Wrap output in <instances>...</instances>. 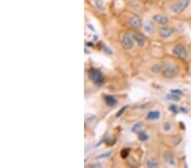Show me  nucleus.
<instances>
[{"mask_svg": "<svg viewBox=\"0 0 191 168\" xmlns=\"http://www.w3.org/2000/svg\"><path fill=\"white\" fill-rule=\"evenodd\" d=\"M163 129L166 131V132H168V131H170L171 129V125L170 122H165L164 124H163Z\"/></svg>", "mask_w": 191, "mask_h": 168, "instance_id": "obj_22", "label": "nucleus"}, {"mask_svg": "<svg viewBox=\"0 0 191 168\" xmlns=\"http://www.w3.org/2000/svg\"><path fill=\"white\" fill-rule=\"evenodd\" d=\"M105 102L108 106L112 107L117 104V99L114 98L113 96H111V95H106V96H105Z\"/></svg>", "mask_w": 191, "mask_h": 168, "instance_id": "obj_9", "label": "nucleus"}, {"mask_svg": "<svg viewBox=\"0 0 191 168\" xmlns=\"http://www.w3.org/2000/svg\"><path fill=\"white\" fill-rule=\"evenodd\" d=\"M169 109L171 110V112H173L174 114H177V113H178V107L176 105H171L170 106H169Z\"/></svg>", "mask_w": 191, "mask_h": 168, "instance_id": "obj_20", "label": "nucleus"}, {"mask_svg": "<svg viewBox=\"0 0 191 168\" xmlns=\"http://www.w3.org/2000/svg\"><path fill=\"white\" fill-rule=\"evenodd\" d=\"M127 108H128V106H127V105H126V106H124V107H122V108H121V109H119V111L116 113V117H120L121 115H122V114L125 112V110L127 109Z\"/></svg>", "mask_w": 191, "mask_h": 168, "instance_id": "obj_23", "label": "nucleus"}, {"mask_svg": "<svg viewBox=\"0 0 191 168\" xmlns=\"http://www.w3.org/2000/svg\"><path fill=\"white\" fill-rule=\"evenodd\" d=\"M173 33V30L171 29V27L169 26H162L159 29V35L160 37L162 38H167L170 36H171V34Z\"/></svg>", "mask_w": 191, "mask_h": 168, "instance_id": "obj_6", "label": "nucleus"}, {"mask_svg": "<svg viewBox=\"0 0 191 168\" xmlns=\"http://www.w3.org/2000/svg\"><path fill=\"white\" fill-rule=\"evenodd\" d=\"M95 3L97 8L100 10H104V5H103V2L101 0H95Z\"/></svg>", "mask_w": 191, "mask_h": 168, "instance_id": "obj_21", "label": "nucleus"}, {"mask_svg": "<svg viewBox=\"0 0 191 168\" xmlns=\"http://www.w3.org/2000/svg\"><path fill=\"white\" fill-rule=\"evenodd\" d=\"M138 138H139V139L140 141L144 142V141H147L149 139V136H148V134L145 132L140 131V132H138Z\"/></svg>", "mask_w": 191, "mask_h": 168, "instance_id": "obj_13", "label": "nucleus"}, {"mask_svg": "<svg viewBox=\"0 0 191 168\" xmlns=\"http://www.w3.org/2000/svg\"><path fill=\"white\" fill-rule=\"evenodd\" d=\"M129 24L134 28H139L142 26V20L139 17H132L129 20Z\"/></svg>", "mask_w": 191, "mask_h": 168, "instance_id": "obj_10", "label": "nucleus"}, {"mask_svg": "<svg viewBox=\"0 0 191 168\" xmlns=\"http://www.w3.org/2000/svg\"><path fill=\"white\" fill-rule=\"evenodd\" d=\"M129 155V149L128 148H123L121 152V156L123 159L127 158Z\"/></svg>", "mask_w": 191, "mask_h": 168, "instance_id": "obj_19", "label": "nucleus"}, {"mask_svg": "<svg viewBox=\"0 0 191 168\" xmlns=\"http://www.w3.org/2000/svg\"><path fill=\"white\" fill-rule=\"evenodd\" d=\"M111 152H107V153H105V154H102L100 155H99L98 156V158H107V157H109V156H111Z\"/></svg>", "mask_w": 191, "mask_h": 168, "instance_id": "obj_25", "label": "nucleus"}, {"mask_svg": "<svg viewBox=\"0 0 191 168\" xmlns=\"http://www.w3.org/2000/svg\"><path fill=\"white\" fill-rule=\"evenodd\" d=\"M171 93H174V94H177V95H182L183 94V92L181 90H178V89H172L171 90Z\"/></svg>", "mask_w": 191, "mask_h": 168, "instance_id": "obj_26", "label": "nucleus"}, {"mask_svg": "<svg viewBox=\"0 0 191 168\" xmlns=\"http://www.w3.org/2000/svg\"><path fill=\"white\" fill-rule=\"evenodd\" d=\"M162 76L166 78H173L177 77L179 73V68L176 64H173L171 62L165 63L164 66H162Z\"/></svg>", "mask_w": 191, "mask_h": 168, "instance_id": "obj_1", "label": "nucleus"}, {"mask_svg": "<svg viewBox=\"0 0 191 168\" xmlns=\"http://www.w3.org/2000/svg\"><path fill=\"white\" fill-rule=\"evenodd\" d=\"M163 157H164V160L169 164V165H171V166H174L175 165V160L173 158L172 155L169 152H166L164 153L163 155Z\"/></svg>", "mask_w": 191, "mask_h": 168, "instance_id": "obj_12", "label": "nucleus"}, {"mask_svg": "<svg viewBox=\"0 0 191 168\" xmlns=\"http://www.w3.org/2000/svg\"><path fill=\"white\" fill-rule=\"evenodd\" d=\"M144 31L146 32H151L153 31V29H154V24L151 21H146L144 23Z\"/></svg>", "mask_w": 191, "mask_h": 168, "instance_id": "obj_14", "label": "nucleus"}, {"mask_svg": "<svg viewBox=\"0 0 191 168\" xmlns=\"http://www.w3.org/2000/svg\"><path fill=\"white\" fill-rule=\"evenodd\" d=\"M134 38L133 35H132L129 32H125L121 38V45L124 49L130 50L133 48L134 45Z\"/></svg>", "mask_w": 191, "mask_h": 168, "instance_id": "obj_3", "label": "nucleus"}, {"mask_svg": "<svg viewBox=\"0 0 191 168\" xmlns=\"http://www.w3.org/2000/svg\"><path fill=\"white\" fill-rule=\"evenodd\" d=\"M158 166H159V164H158L155 160H153V159L149 160L147 161V167H148L155 168V167H157Z\"/></svg>", "mask_w": 191, "mask_h": 168, "instance_id": "obj_15", "label": "nucleus"}, {"mask_svg": "<svg viewBox=\"0 0 191 168\" xmlns=\"http://www.w3.org/2000/svg\"><path fill=\"white\" fill-rule=\"evenodd\" d=\"M173 54L179 59H186L188 57V51L185 49V47L183 44H178L176 45L173 50H172Z\"/></svg>", "mask_w": 191, "mask_h": 168, "instance_id": "obj_5", "label": "nucleus"}, {"mask_svg": "<svg viewBox=\"0 0 191 168\" xmlns=\"http://www.w3.org/2000/svg\"><path fill=\"white\" fill-rule=\"evenodd\" d=\"M86 45H87L88 47H93V43H90V42H89V43H86Z\"/></svg>", "mask_w": 191, "mask_h": 168, "instance_id": "obj_27", "label": "nucleus"}, {"mask_svg": "<svg viewBox=\"0 0 191 168\" xmlns=\"http://www.w3.org/2000/svg\"><path fill=\"white\" fill-rule=\"evenodd\" d=\"M133 38H134V40L135 42L137 43V44L139 46V47H144L146 43V39L145 38L140 34V33H135L133 35Z\"/></svg>", "mask_w": 191, "mask_h": 168, "instance_id": "obj_7", "label": "nucleus"}, {"mask_svg": "<svg viewBox=\"0 0 191 168\" xmlns=\"http://www.w3.org/2000/svg\"><path fill=\"white\" fill-rule=\"evenodd\" d=\"M181 110H183V112H187V109H184V108H181Z\"/></svg>", "mask_w": 191, "mask_h": 168, "instance_id": "obj_28", "label": "nucleus"}, {"mask_svg": "<svg viewBox=\"0 0 191 168\" xmlns=\"http://www.w3.org/2000/svg\"><path fill=\"white\" fill-rule=\"evenodd\" d=\"M161 70H162V67H161L160 65H154L152 67H151V70L154 72V73H158V72H160L161 71Z\"/></svg>", "mask_w": 191, "mask_h": 168, "instance_id": "obj_17", "label": "nucleus"}, {"mask_svg": "<svg viewBox=\"0 0 191 168\" xmlns=\"http://www.w3.org/2000/svg\"><path fill=\"white\" fill-rule=\"evenodd\" d=\"M102 49L104 50V52H105L106 54H112V50L111 49H109L105 44H103L102 45Z\"/></svg>", "mask_w": 191, "mask_h": 168, "instance_id": "obj_24", "label": "nucleus"}, {"mask_svg": "<svg viewBox=\"0 0 191 168\" xmlns=\"http://www.w3.org/2000/svg\"><path fill=\"white\" fill-rule=\"evenodd\" d=\"M142 126H143L142 122H138V123H136V124L132 128L131 131H132V132H138L142 128Z\"/></svg>", "mask_w": 191, "mask_h": 168, "instance_id": "obj_16", "label": "nucleus"}, {"mask_svg": "<svg viewBox=\"0 0 191 168\" xmlns=\"http://www.w3.org/2000/svg\"><path fill=\"white\" fill-rule=\"evenodd\" d=\"M88 77L91 82L96 86H102L104 83V77L100 70L97 69H90L88 72Z\"/></svg>", "mask_w": 191, "mask_h": 168, "instance_id": "obj_2", "label": "nucleus"}, {"mask_svg": "<svg viewBox=\"0 0 191 168\" xmlns=\"http://www.w3.org/2000/svg\"><path fill=\"white\" fill-rule=\"evenodd\" d=\"M167 99H169V100L178 101V100H179V95H177V94H174V93H171V94H168L167 96Z\"/></svg>", "mask_w": 191, "mask_h": 168, "instance_id": "obj_18", "label": "nucleus"}, {"mask_svg": "<svg viewBox=\"0 0 191 168\" xmlns=\"http://www.w3.org/2000/svg\"><path fill=\"white\" fill-rule=\"evenodd\" d=\"M189 3H190V0H178L177 3L171 5V10L172 12L176 14H179L187 8Z\"/></svg>", "mask_w": 191, "mask_h": 168, "instance_id": "obj_4", "label": "nucleus"}, {"mask_svg": "<svg viewBox=\"0 0 191 168\" xmlns=\"http://www.w3.org/2000/svg\"><path fill=\"white\" fill-rule=\"evenodd\" d=\"M153 19L156 23H158L160 25H166L168 22V18L162 15H154Z\"/></svg>", "mask_w": 191, "mask_h": 168, "instance_id": "obj_8", "label": "nucleus"}, {"mask_svg": "<svg viewBox=\"0 0 191 168\" xmlns=\"http://www.w3.org/2000/svg\"><path fill=\"white\" fill-rule=\"evenodd\" d=\"M160 116H161L160 111L154 110V111H151V112L148 113V115L146 116V120H148V121H155V120H157V119L160 118Z\"/></svg>", "mask_w": 191, "mask_h": 168, "instance_id": "obj_11", "label": "nucleus"}]
</instances>
